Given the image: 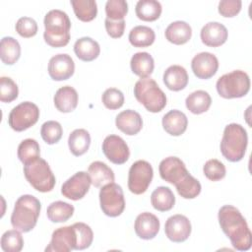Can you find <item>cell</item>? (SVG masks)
<instances>
[{
  "mask_svg": "<svg viewBox=\"0 0 252 252\" xmlns=\"http://www.w3.org/2000/svg\"><path fill=\"white\" fill-rule=\"evenodd\" d=\"M248 144L247 132L243 126L230 123L225 126L220 141L221 155L229 161L236 162L244 158Z\"/></svg>",
  "mask_w": 252,
  "mask_h": 252,
  "instance_id": "277c9868",
  "label": "cell"
},
{
  "mask_svg": "<svg viewBox=\"0 0 252 252\" xmlns=\"http://www.w3.org/2000/svg\"><path fill=\"white\" fill-rule=\"evenodd\" d=\"M175 188L178 194L184 199H194L201 192V184L200 182L194 178L190 173L177 185Z\"/></svg>",
  "mask_w": 252,
  "mask_h": 252,
  "instance_id": "74e56055",
  "label": "cell"
},
{
  "mask_svg": "<svg viewBox=\"0 0 252 252\" xmlns=\"http://www.w3.org/2000/svg\"><path fill=\"white\" fill-rule=\"evenodd\" d=\"M203 172L209 180L220 181L224 178L226 174V169L221 161L216 158H212L205 162L203 166Z\"/></svg>",
  "mask_w": 252,
  "mask_h": 252,
  "instance_id": "b9f144b4",
  "label": "cell"
},
{
  "mask_svg": "<svg viewBox=\"0 0 252 252\" xmlns=\"http://www.w3.org/2000/svg\"><path fill=\"white\" fill-rule=\"evenodd\" d=\"M77 234L72 225L63 226L55 229L52 233L51 240L45 248L46 252H70L76 250Z\"/></svg>",
  "mask_w": 252,
  "mask_h": 252,
  "instance_id": "7c38bea8",
  "label": "cell"
},
{
  "mask_svg": "<svg viewBox=\"0 0 252 252\" xmlns=\"http://www.w3.org/2000/svg\"><path fill=\"white\" fill-rule=\"evenodd\" d=\"M74 210L73 205L63 201H56L47 207L46 215L52 222H64L73 216Z\"/></svg>",
  "mask_w": 252,
  "mask_h": 252,
  "instance_id": "836d02e7",
  "label": "cell"
},
{
  "mask_svg": "<svg viewBox=\"0 0 252 252\" xmlns=\"http://www.w3.org/2000/svg\"><path fill=\"white\" fill-rule=\"evenodd\" d=\"M62 134L63 129L61 124L54 120L44 122L40 129L41 138L48 145H53L59 142V140L62 137Z\"/></svg>",
  "mask_w": 252,
  "mask_h": 252,
  "instance_id": "f35d334b",
  "label": "cell"
},
{
  "mask_svg": "<svg viewBox=\"0 0 252 252\" xmlns=\"http://www.w3.org/2000/svg\"><path fill=\"white\" fill-rule=\"evenodd\" d=\"M191 68L197 78L207 80L217 73L219 69V60L213 53L201 52L193 57Z\"/></svg>",
  "mask_w": 252,
  "mask_h": 252,
  "instance_id": "e0dca14e",
  "label": "cell"
},
{
  "mask_svg": "<svg viewBox=\"0 0 252 252\" xmlns=\"http://www.w3.org/2000/svg\"><path fill=\"white\" fill-rule=\"evenodd\" d=\"M74 52L76 56L85 62H90L96 59L100 53V47L94 39L84 36L76 40L74 44Z\"/></svg>",
  "mask_w": 252,
  "mask_h": 252,
  "instance_id": "d4e9b609",
  "label": "cell"
},
{
  "mask_svg": "<svg viewBox=\"0 0 252 252\" xmlns=\"http://www.w3.org/2000/svg\"><path fill=\"white\" fill-rule=\"evenodd\" d=\"M40 157V148L34 139H25L18 147V158L25 164Z\"/></svg>",
  "mask_w": 252,
  "mask_h": 252,
  "instance_id": "8d00e7d4",
  "label": "cell"
},
{
  "mask_svg": "<svg viewBox=\"0 0 252 252\" xmlns=\"http://www.w3.org/2000/svg\"><path fill=\"white\" fill-rule=\"evenodd\" d=\"M78 93L71 86H64L59 88L53 97L54 105L58 111L69 113L75 110L78 105Z\"/></svg>",
  "mask_w": 252,
  "mask_h": 252,
  "instance_id": "44dd1931",
  "label": "cell"
},
{
  "mask_svg": "<svg viewBox=\"0 0 252 252\" xmlns=\"http://www.w3.org/2000/svg\"><path fill=\"white\" fill-rule=\"evenodd\" d=\"M188 126L187 116L180 110L172 109L162 117V127L171 136L182 135Z\"/></svg>",
  "mask_w": 252,
  "mask_h": 252,
  "instance_id": "603a6c76",
  "label": "cell"
},
{
  "mask_svg": "<svg viewBox=\"0 0 252 252\" xmlns=\"http://www.w3.org/2000/svg\"><path fill=\"white\" fill-rule=\"evenodd\" d=\"M104 26L107 34L112 38H119L123 35L125 30V21H111L109 19H105Z\"/></svg>",
  "mask_w": 252,
  "mask_h": 252,
  "instance_id": "7dc6e473",
  "label": "cell"
},
{
  "mask_svg": "<svg viewBox=\"0 0 252 252\" xmlns=\"http://www.w3.org/2000/svg\"><path fill=\"white\" fill-rule=\"evenodd\" d=\"M73 226L77 234L76 250H84L89 248L94 240V232L90 225L84 222H75Z\"/></svg>",
  "mask_w": 252,
  "mask_h": 252,
  "instance_id": "ab89813d",
  "label": "cell"
},
{
  "mask_svg": "<svg viewBox=\"0 0 252 252\" xmlns=\"http://www.w3.org/2000/svg\"><path fill=\"white\" fill-rule=\"evenodd\" d=\"M101 100L106 108L115 110L124 104V94L120 90L116 88H109L102 94Z\"/></svg>",
  "mask_w": 252,
  "mask_h": 252,
  "instance_id": "7bdbcfd3",
  "label": "cell"
},
{
  "mask_svg": "<svg viewBox=\"0 0 252 252\" xmlns=\"http://www.w3.org/2000/svg\"><path fill=\"white\" fill-rule=\"evenodd\" d=\"M115 124L121 132L128 136H133L142 130L143 119L137 111L126 109L118 113L115 118Z\"/></svg>",
  "mask_w": 252,
  "mask_h": 252,
  "instance_id": "ffe728a7",
  "label": "cell"
},
{
  "mask_svg": "<svg viewBox=\"0 0 252 252\" xmlns=\"http://www.w3.org/2000/svg\"><path fill=\"white\" fill-rule=\"evenodd\" d=\"M76 17L82 22L93 21L97 14V5L94 0H71Z\"/></svg>",
  "mask_w": 252,
  "mask_h": 252,
  "instance_id": "e575fe53",
  "label": "cell"
},
{
  "mask_svg": "<svg viewBox=\"0 0 252 252\" xmlns=\"http://www.w3.org/2000/svg\"><path fill=\"white\" fill-rule=\"evenodd\" d=\"M151 203L154 209L159 212L171 210L175 204V196L170 188L159 186L156 188L151 195Z\"/></svg>",
  "mask_w": 252,
  "mask_h": 252,
  "instance_id": "f1b7e54d",
  "label": "cell"
},
{
  "mask_svg": "<svg viewBox=\"0 0 252 252\" xmlns=\"http://www.w3.org/2000/svg\"><path fill=\"white\" fill-rule=\"evenodd\" d=\"M136 99L153 113L161 111L166 105V95L158 83L151 78H142L134 86Z\"/></svg>",
  "mask_w": 252,
  "mask_h": 252,
  "instance_id": "5b68a950",
  "label": "cell"
},
{
  "mask_svg": "<svg viewBox=\"0 0 252 252\" xmlns=\"http://www.w3.org/2000/svg\"><path fill=\"white\" fill-rule=\"evenodd\" d=\"M19 89L17 84L9 77L0 78V100L11 102L18 97Z\"/></svg>",
  "mask_w": 252,
  "mask_h": 252,
  "instance_id": "ee69618b",
  "label": "cell"
},
{
  "mask_svg": "<svg viewBox=\"0 0 252 252\" xmlns=\"http://www.w3.org/2000/svg\"><path fill=\"white\" fill-rule=\"evenodd\" d=\"M91 184L92 181L89 173L78 171L62 184L61 193L67 199L78 201L86 196Z\"/></svg>",
  "mask_w": 252,
  "mask_h": 252,
  "instance_id": "8fae6325",
  "label": "cell"
},
{
  "mask_svg": "<svg viewBox=\"0 0 252 252\" xmlns=\"http://www.w3.org/2000/svg\"><path fill=\"white\" fill-rule=\"evenodd\" d=\"M88 173L91 177L92 184L96 187H102L114 181V173L112 169L102 161H94L89 165Z\"/></svg>",
  "mask_w": 252,
  "mask_h": 252,
  "instance_id": "484cf974",
  "label": "cell"
},
{
  "mask_svg": "<svg viewBox=\"0 0 252 252\" xmlns=\"http://www.w3.org/2000/svg\"><path fill=\"white\" fill-rule=\"evenodd\" d=\"M130 67L132 72L141 79L148 78L155 68L154 58L148 52H137L131 58Z\"/></svg>",
  "mask_w": 252,
  "mask_h": 252,
  "instance_id": "4316f807",
  "label": "cell"
},
{
  "mask_svg": "<svg viewBox=\"0 0 252 252\" xmlns=\"http://www.w3.org/2000/svg\"><path fill=\"white\" fill-rule=\"evenodd\" d=\"M218 94L223 98H238L250 90V79L246 72L234 70L220 77L216 84Z\"/></svg>",
  "mask_w": 252,
  "mask_h": 252,
  "instance_id": "52a82bcc",
  "label": "cell"
},
{
  "mask_svg": "<svg viewBox=\"0 0 252 252\" xmlns=\"http://www.w3.org/2000/svg\"><path fill=\"white\" fill-rule=\"evenodd\" d=\"M41 204L32 195H22L15 203L11 215V224L21 232H29L36 225Z\"/></svg>",
  "mask_w": 252,
  "mask_h": 252,
  "instance_id": "3957f363",
  "label": "cell"
},
{
  "mask_svg": "<svg viewBox=\"0 0 252 252\" xmlns=\"http://www.w3.org/2000/svg\"><path fill=\"white\" fill-rule=\"evenodd\" d=\"M161 11V4L157 0H139L135 8L137 17L145 22H154L158 20Z\"/></svg>",
  "mask_w": 252,
  "mask_h": 252,
  "instance_id": "1f68e13d",
  "label": "cell"
},
{
  "mask_svg": "<svg viewBox=\"0 0 252 252\" xmlns=\"http://www.w3.org/2000/svg\"><path fill=\"white\" fill-rule=\"evenodd\" d=\"M16 32L23 37H32L37 32L36 22L30 17H22L17 21Z\"/></svg>",
  "mask_w": 252,
  "mask_h": 252,
  "instance_id": "f6af8a7d",
  "label": "cell"
},
{
  "mask_svg": "<svg viewBox=\"0 0 252 252\" xmlns=\"http://www.w3.org/2000/svg\"><path fill=\"white\" fill-rule=\"evenodd\" d=\"M21 56V46L12 36H4L0 42V58L6 65L15 64Z\"/></svg>",
  "mask_w": 252,
  "mask_h": 252,
  "instance_id": "4dcf8cb0",
  "label": "cell"
},
{
  "mask_svg": "<svg viewBox=\"0 0 252 252\" xmlns=\"http://www.w3.org/2000/svg\"><path fill=\"white\" fill-rule=\"evenodd\" d=\"M39 118V109L31 101H24L16 105L9 113V126L16 132L25 131L33 126Z\"/></svg>",
  "mask_w": 252,
  "mask_h": 252,
  "instance_id": "9c48e42d",
  "label": "cell"
},
{
  "mask_svg": "<svg viewBox=\"0 0 252 252\" xmlns=\"http://www.w3.org/2000/svg\"><path fill=\"white\" fill-rule=\"evenodd\" d=\"M128 13V4L125 0H108L105 4L106 19L111 21L124 20Z\"/></svg>",
  "mask_w": 252,
  "mask_h": 252,
  "instance_id": "60d3db41",
  "label": "cell"
},
{
  "mask_svg": "<svg viewBox=\"0 0 252 252\" xmlns=\"http://www.w3.org/2000/svg\"><path fill=\"white\" fill-rule=\"evenodd\" d=\"M99 204L102 213L107 217L115 218L120 216L125 209L121 186L114 182L102 186L99 191Z\"/></svg>",
  "mask_w": 252,
  "mask_h": 252,
  "instance_id": "ba28073f",
  "label": "cell"
},
{
  "mask_svg": "<svg viewBox=\"0 0 252 252\" xmlns=\"http://www.w3.org/2000/svg\"><path fill=\"white\" fill-rule=\"evenodd\" d=\"M158 171L161 179L174 186L189 174L185 163L177 157H168L162 159L159 163Z\"/></svg>",
  "mask_w": 252,
  "mask_h": 252,
  "instance_id": "5bb4252c",
  "label": "cell"
},
{
  "mask_svg": "<svg viewBox=\"0 0 252 252\" xmlns=\"http://www.w3.org/2000/svg\"><path fill=\"white\" fill-rule=\"evenodd\" d=\"M165 38L176 45L188 42L192 36V29L184 21H176L168 25L164 32Z\"/></svg>",
  "mask_w": 252,
  "mask_h": 252,
  "instance_id": "cb8c5ba5",
  "label": "cell"
},
{
  "mask_svg": "<svg viewBox=\"0 0 252 252\" xmlns=\"http://www.w3.org/2000/svg\"><path fill=\"white\" fill-rule=\"evenodd\" d=\"M200 36L205 45L218 47L226 41L228 32L222 24L219 22H209L202 28Z\"/></svg>",
  "mask_w": 252,
  "mask_h": 252,
  "instance_id": "d6986e66",
  "label": "cell"
},
{
  "mask_svg": "<svg viewBox=\"0 0 252 252\" xmlns=\"http://www.w3.org/2000/svg\"><path fill=\"white\" fill-rule=\"evenodd\" d=\"M242 2L240 0H221L219 3V13L225 18L236 16L241 10Z\"/></svg>",
  "mask_w": 252,
  "mask_h": 252,
  "instance_id": "bcb514c9",
  "label": "cell"
},
{
  "mask_svg": "<svg viewBox=\"0 0 252 252\" xmlns=\"http://www.w3.org/2000/svg\"><path fill=\"white\" fill-rule=\"evenodd\" d=\"M159 220L152 213L144 212L135 220L134 229L138 237L144 240H150L157 236L159 230Z\"/></svg>",
  "mask_w": 252,
  "mask_h": 252,
  "instance_id": "ac0fdd59",
  "label": "cell"
},
{
  "mask_svg": "<svg viewBox=\"0 0 252 252\" xmlns=\"http://www.w3.org/2000/svg\"><path fill=\"white\" fill-rule=\"evenodd\" d=\"M45 42L51 47H63L70 41L71 22L68 15L58 9L50 10L44 17Z\"/></svg>",
  "mask_w": 252,
  "mask_h": 252,
  "instance_id": "7a4b0ae2",
  "label": "cell"
},
{
  "mask_svg": "<svg viewBox=\"0 0 252 252\" xmlns=\"http://www.w3.org/2000/svg\"><path fill=\"white\" fill-rule=\"evenodd\" d=\"M191 230L192 227L189 219L180 214L169 217L164 224L166 237L176 243L187 240L191 234Z\"/></svg>",
  "mask_w": 252,
  "mask_h": 252,
  "instance_id": "9a60e30c",
  "label": "cell"
},
{
  "mask_svg": "<svg viewBox=\"0 0 252 252\" xmlns=\"http://www.w3.org/2000/svg\"><path fill=\"white\" fill-rule=\"evenodd\" d=\"M102 152L106 158L114 164H123L130 157V151L126 142L117 135L105 137L102 142Z\"/></svg>",
  "mask_w": 252,
  "mask_h": 252,
  "instance_id": "4fadbf2b",
  "label": "cell"
},
{
  "mask_svg": "<svg viewBox=\"0 0 252 252\" xmlns=\"http://www.w3.org/2000/svg\"><path fill=\"white\" fill-rule=\"evenodd\" d=\"M218 218L221 230L229 238L234 249L247 251L251 248V231L246 220L237 208L224 205L219 210Z\"/></svg>",
  "mask_w": 252,
  "mask_h": 252,
  "instance_id": "6da1fadb",
  "label": "cell"
},
{
  "mask_svg": "<svg viewBox=\"0 0 252 252\" xmlns=\"http://www.w3.org/2000/svg\"><path fill=\"white\" fill-rule=\"evenodd\" d=\"M91 145L90 133L85 129H75L68 138V146L70 152L76 156L80 157L86 154Z\"/></svg>",
  "mask_w": 252,
  "mask_h": 252,
  "instance_id": "f546056e",
  "label": "cell"
},
{
  "mask_svg": "<svg viewBox=\"0 0 252 252\" xmlns=\"http://www.w3.org/2000/svg\"><path fill=\"white\" fill-rule=\"evenodd\" d=\"M165 87L173 92H179L188 84V74L184 67L180 65H171L163 73L162 77Z\"/></svg>",
  "mask_w": 252,
  "mask_h": 252,
  "instance_id": "7402d4cb",
  "label": "cell"
},
{
  "mask_svg": "<svg viewBox=\"0 0 252 252\" xmlns=\"http://www.w3.org/2000/svg\"><path fill=\"white\" fill-rule=\"evenodd\" d=\"M129 41L134 47H148L156 39L153 29L147 26H136L129 32Z\"/></svg>",
  "mask_w": 252,
  "mask_h": 252,
  "instance_id": "d6a6232c",
  "label": "cell"
},
{
  "mask_svg": "<svg viewBox=\"0 0 252 252\" xmlns=\"http://www.w3.org/2000/svg\"><path fill=\"white\" fill-rule=\"evenodd\" d=\"M154 176V170L150 162L146 160L135 161L128 173V188L136 195L145 193L150 186Z\"/></svg>",
  "mask_w": 252,
  "mask_h": 252,
  "instance_id": "30bf717a",
  "label": "cell"
},
{
  "mask_svg": "<svg viewBox=\"0 0 252 252\" xmlns=\"http://www.w3.org/2000/svg\"><path fill=\"white\" fill-rule=\"evenodd\" d=\"M75 71L72 57L66 53H60L50 58L48 63V74L54 81H65L71 78Z\"/></svg>",
  "mask_w": 252,
  "mask_h": 252,
  "instance_id": "2e32d148",
  "label": "cell"
},
{
  "mask_svg": "<svg viewBox=\"0 0 252 252\" xmlns=\"http://www.w3.org/2000/svg\"><path fill=\"white\" fill-rule=\"evenodd\" d=\"M24 247V239L21 231L10 229L3 233L1 237V248L5 252H20Z\"/></svg>",
  "mask_w": 252,
  "mask_h": 252,
  "instance_id": "d590c367",
  "label": "cell"
},
{
  "mask_svg": "<svg viewBox=\"0 0 252 252\" xmlns=\"http://www.w3.org/2000/svg\"><path fill=\"white\" fill-rule=\"evenodd\" d=\"M24 174L36 191L50 192L55 186V176L47 161L40 157L24 164Z\"/></svg>",
  "mask_w": 252,
  "mask_h": 252,
  "instance_id": "8992f818",
  "label": "cell"
},
{
  "mask_svg": "<svg viewBox=\"0 0 252 252\" xmlns=\"http://www.w3.org/2000/svg\"><path fill=\"white\" fill-rule=\"evenodd\" d=\"M212 103L211 95L208 92L198 90L191 93L185 100L187 109L193 114H202L209 110Z\"/></svg>",
  "mask_w": 252,
  "mask_h": 252,
  "instance_id": "83f0119b",
  "label": "cell"
}]
</instances>
